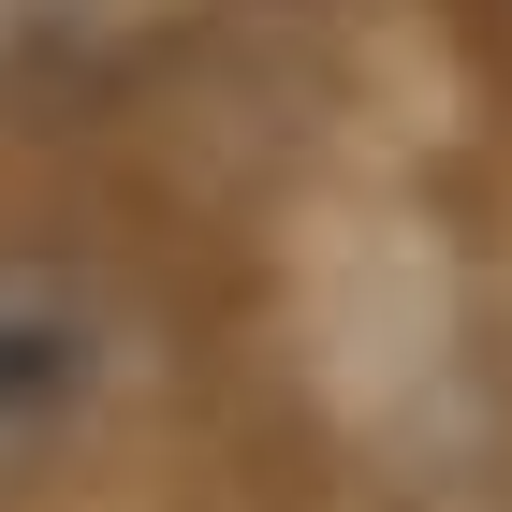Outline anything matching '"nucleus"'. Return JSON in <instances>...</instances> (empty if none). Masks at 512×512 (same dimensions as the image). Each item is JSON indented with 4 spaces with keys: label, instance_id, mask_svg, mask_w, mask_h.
Segmentation results:
<instances>
[{
    "label": "nucleus",
    "instance_id": "f257e3e1",
    "mask_svg": "<svg viewBox=\"0 0 512 512\" xmlns=\"http://www.w3.org/2000/svg\"><path fill=\"white\" fill-rule=\"evenodd\" d=\"M132 337H118V293L59 249H0V483H30L44 454H74L118 395Z\"/></svg>",
    "mask_w": 512,
    "mask_h": 512
}]
</instances>
